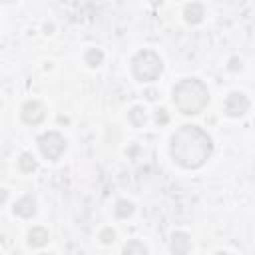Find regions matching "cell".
<instances>
[{"mask_svg":"<svg viewBox=\"0 0 255 255\" xmlns=\"http://www.w3.org/2000/svg\"><path fill=\"white\" fill-rule=\"evenodd\" d=\"M171 157L183 169H199L213 153V141L199 126H181L169 141Z\"/></svg>","mask_w":255,"mask_h":255,"instance_id":"cell-1","label":"cell"},{"mask_svg":"<svg viewBox=\"0 0 255 255\" xmlns=\"http://www.w3.org/2000/svg\"><path fill=\"white\" fill-rule=\"evenodd\" d=\"M173 104L185 116H195L205 110L209 104L207 86L197 78H185L173 88Z\"/></svg>","mask_w":255,"mask_h":255,"instance_id":"cell-2","label":"cell"},{"mask_svg":"<svg viewBox=\"0 0 255 255\" xmlns=\"http://www.w3.org/2000/svg\"><path fill=\"white\" fill-rule=\"evenodd\" d=\"M131 72L139 82H153L163 72V62L153 50H141L131 60Z\"/></svg>","mask_w":255,"mask_h":255,"instance_id":"cell-3","label":"cell"},{"mask_svg":"<svg viewBox=\"0 0 255 255\" xmlns=\"http://www.w3.org/2000/svg\"><path fill=\"white\" fill-rule=\"evenodd\" d=\"M38 147L42 151V155L50 161H58L66 149V139L62 133L58 131H46L38 137Z\"/></svg>","mask_w":255,"mask_h":255,"instance_id":"cell-4","label":"cell"},{"mask_svg":"<svg viewBox=\"0 0 255 255\" xmlns=\"http://www.w3.org/2000/svg\"><path fill=\"white\" fill-rule=\"evenodd\" d=\"M249 106H251L249 104V98L245 94H241V92H231L225 98V104H223L225 114L229 118H243L249 112Z\"/></svg>","mask_w":255,"mask_h":255,"instance_id":"cell-5","label":"cell"},{"mask_svg":"<svg viewBox=\"0 0 255 255\" xmlns=\"http://www.w3.org/2000/svg\"><path fill=\"white\" fill-rule=\"evenodd\" d=\"M20 116H22L24 124H28V126H38V124L44 122V118H46V108H44V104L38 102V100H28V102L22 106Z\"/></svg>","mask_w":255,"mask_h":255,"instance_id":"cell-6","label":"cell"},{"mask_svg":"<svg viewBox=\"0 0 255 255\" xmlns=\"http://www.w3.org/2000/svg\"><path fill=\"white\" fill-rule=\"evenodd\" d=\"M191 249V237L183 231H175L169 239V251L173 255H187Z\"/></svg>","mask_w":255,"mask_h":255,"instance_id":"cell-7","label":"cell"},{"mask_svg":"<svg viewBox=\"0 0 255 255\" xmlns=\"http://www.w3.org/2000/svg\"><path fill=\"white\" fill-rule=\"evenodd\" d=\"M34 213H36V199H34L32 195H24V197H20V199L14 203V215L28 219V217H32Z\"/></svg>","mask_w":255,"mask_h":255,"instance_id":"cell-8","label":"cell"},{"mask_svg":"<svg viewBox=\"0 0 255 255\" xmlns=\"http://www.w3.org/2000/svg\"><path fill=\"white\" fill-rule=\"evenodd\" d=\"M48 241H50L48 229H44V227H32V229L28 231V245H30V247L38 249V247H44Z\"/></svg>","mask_w":255,"mask_h":255,"instance_id":"cell-9","label":"cell"},{"mask_svg":"<svg viewBox=\"0 0 255 255\" xmlns=\"http://www.w3.org/2000/svg\"><path fill=\"white\" fill-rule=\"evenodd\" d=\"M183 16H185V22L187 24H199L203 20V16H205V8L199 2H191V4L185 6Z\"/></svg>","mask_w":255,"mask_h":255,"instance_id":"cell-10","label":"cell"},{"mask_svg":"<svg viewBox=\"0 0 255 255\" xmlns=\"http://www.w3.org/2000/svg\"><path fill=\"white\" fill-rule=\"evenodd\" d=\"M122 255H147V247H145L141 241L131 239V241H128V243L124 245Z\"/></svg>","mask_w":255,"mask_h":255,"instance_id":"cell-11","label":"cell"},{"mask_svg":"<svg viewBox=\"0 0 255 255\" xmlns=\"http://www.w3.org/2000/svg\"><path fill=\"white\" fill-rule=\"evenodd\" d=\"M129 122L133 128H143L145 122H147V116H145V110L141 106H133L129 110Z\"/></svg>","mask_w":255,"mask_h":255,"instance_id":"cell-12","label":"cell"},{"mask_svg":"<svg viewBox=\"0 0 255 255\" xmlns=\"http://www.w3.org/2000/svg\"><path fill=\"white\" fill-rule=\"evenodd\" d=\"M114 211H116V215H118L120 219H128V217L133 215V203L128 201V199H120V201H116Z\"/></svg>","mask_w":255,"mask_h":255,"instance_id":"cell-13","label":"cell"},{"mask_svg":"<svg viewBox=\"0 0 255 255\" xmlns=\"http://www.w3.org/2000/svg\"><path fill=\"white\" fill-rule=\"evenodd\" d=\"M84 62L90 66V68H98L102 62H104V52L100 48H90L84 56Z\"/></svg>","mask_w":255,"mask_h":255,"instance_id":"cell-14","label":"cell"},{"mask_svg":"<svg viewBox=\"0 0 255 255\" xmlns=\"http://www.w3.org/2000/svg\"><path fill=\"white\" fill-rule=\"evenodd\" d=\"M18 165H20V169H22L24 173H32V171L38 167V163H36L34 155H32V153H28V151L20 155V159H18Z\"/></svg>","mask_w":255,"mask_h":255,"instance_id":"cell-15","label":"cell"},{"mask_svg":"<svg viewBox=\"0 0 255 255\" xmlns=\"http://www.w3.org/2000/svg\"><path fill=\"white\" fill-rule=\"evenodd\" d=\"M100 241H102L104 245H112V243L116 241V233H114V229H112V227L102 229V231H100Z\"/></svg>","mask_w":255,"mask_h":255,"instance_id":"cell-16","label":"cell"},{"mask_svg":"<svg viewBox=\"0 0 255 255\" xmlns=\"http://www.w3.org/2000/svg\"><path fill=\"white\" fill-rule=\"evenodd\" d=\"M167 120H169V118H167V112H165L163 108H159V110L155 112V122H157L159 126H163V124H167Z\"/></svg>","mask_w":255,"mask_h":255,"instance_id":"cell-17","label":"cell"},{"mask_svg":"<svg viewBox=\"0 0 255 255\" xmlns=\"http://www.w3.org/2000/svg\"><path fill=\"white\" fill-rule=\"evenodd\" d=\"M241 64H243V62H241L239 58H231V60H229V70L237 72V70H241Z\"/></svg>","mask_w":255,"mask_h":255,"instance_id":"cell-18","label":"cell"},{"mask_svg":"<svg viewBox=\"0 0 255 255\" xmlns=\"http://www.w3.org/2000/svg\"><path fill=\"white\" fill-rule=\"evenodd\" d=\"M6 199H8V191H6V189H0V205H2Z\"/></svg>","mask_w":255,"mask_h":255,"instance_id":"cell-19","label":"cell"},{"mask_svg":"<svg viewBox=\"0 0 255 255\" xmlns=\"http://www.w3.org/2000/svg\"><path fill=\"white\" fill-rule=\"evenodd\" d=\"M145 96H147V100H155V98H157L153 90H147V92H145Z\"/></svg>","mask_w":255,"mask_h":255,"instance_id":"cell-20","label":"cell"},{"mask_svg":"<svg viewBox=\"0 0 255 255\" xmlns=\"http://www.w3.org/2000/svg\"><path fill=\"white\" fill-rule=\"evenodd\" d=\"M217 255H227V253H225V251H219V253H217Z\"/></svg>","mask_w":255,"mask_h":255,"instance_id":"cell-21","label":"cell"},{"mask_svg":"<svg viewBox=\"0 0 255 255\" xmlns=\"http://www.w3.org/2000/svg\"><path fill=\"white\" fill-rule=\"evenodd\" d=\"M42 255H54V253H42Z\"/></svg>","mask_w":255,"mask_h":255,"instance_id":"cell-22","label":"cell"}]
</instances>
